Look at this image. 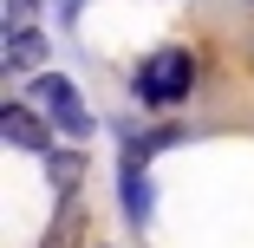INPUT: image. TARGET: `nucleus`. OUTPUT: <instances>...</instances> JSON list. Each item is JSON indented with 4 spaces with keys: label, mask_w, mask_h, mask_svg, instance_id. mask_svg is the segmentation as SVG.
Instances as JSON below:
<instances>
[{
    "label": "nucleus",
    "mask_w": 254,
    "mask_h": 248,
    "mask_svg": "<svg viewBox=\"0 0 254 248\" xmlns=\"http://www.w3.org/2000/svg\"><path fill=\"white\" fill-rule=\"evenodd\" d=\"M189 85H195V66H189L183 46H163V53L137 72V98H143V105H183Z\"/></svg>",
    "instance_id": "obj_1"
},
{
    "label": "nucleus",
    "mask_w": 254,
    "mask_h": 248,
    "mask_svg": "<svg viewBox=\"0 0 254 248\" xmlns=\"http://www.w3.org/2000/svg\"><path fill=\"white\" fill-rule=\"evenodd\" d=\"M26 98H33V105H39L46 118H53L59 131H72V137H91V124H98V118L85 111V98H78V85H72V79H59V72H46V79H33V91H26Z\"/></svg>",
    "instance_id": "obj_2"
},
{
    "label": "nucleus",
    "mask_w": 254,
    "mask_h": 248,
    "mask_svg": "<svg viewBox=\"0 0 254 248\" xmlns=\"http://www.w3.org/2000/svg\"><path fill=\"white\" fill-rule=\"evenodd\" d=\"M33 111H39L33 98H26V105H0V131H7L13 144H26V151H46V157H53V131H46Z\"/></svg>",
    "instance_id": "obj_3"
},
{
    "label": "nucleus",
    "mask_w": 254,
    "mask_h": 248,
    "mask_svg": "<svg viewBox=\"0 0 254 248\" xmlns=\"http://www.w3.org/2000/svg\"><path fill=\"white\" fill-rule=\"evenodd\" d=\"M39 59H46L39 26H13V33H7V72H33Z\"/></svg>",
    "instance_id": "obj_4"
},
{
    "label": "nucleus",
    "mask_w": 254,
    "mask_h": 248,
    "mask_svg": "<svg viewBox=\"0 0 254 248\" xmlns=\"http://www.w3.org/2000/svg\"><path fill=\"white\" fill-rule=\"evenodd\" d=\"M78 235H85V209H78V196H65V203H59V222L46 229L39 248H78Z\"/></svg>",
    "instance_id": "obj_5"
},
{
    "label": "nucleus",
    "mask_w": 254,
    "mask_h": 248,
    "mask_svg": "<svg viewBox=\"0 0 254 248\" xmlns=\"http://www.w3.org/2000/svg\"><path fill=\"white\" fill-rule=\"evenodd\" d=\"M124 209H130V216H143V209H150V189H143V144L124 157Z\"/></svg>",
    "instance_id": "obj_6"
},
{
    "label": "nucleus",
    "mask_w": 254,
    "mask_h": 248,
    "mask_svg": "<svg viewBox=\"0 0 254 248\" xmlns=\"http://www.w3.org/2000/svg\"><path fill=\"white\" fill-rule=\"evenodd\" d=\"M53 157H59V164H53V176H59V189L72 196V189H78V176H85V164H78V151H53Z\"/></svg>",
    "instance_id": "obj_7"
},
{
    "label": "nucleus",
    "mask_w": 254,
    "mask_h": 248,
    "mask_svg": "<svg viewBox=\"0 0 254 248\" xmlns=\"http://www.w3.org/2000/svg\"><path fill=\"white\" fill-rule=\"evenodd\" d=\"M7 26H33V0H7Z\"/></svg>",
    "instance_id": "obj_8"
}]
</instances>
